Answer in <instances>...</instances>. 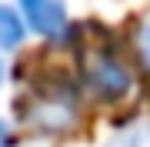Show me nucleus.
<instances>
[{
	"instance_id": "5",
	"label": "nucleus",
	"mask_w": 150,
	"mask_h": 147,
	"mask_svg": "<svg viewBox=\"0 0 150 147\" xmlns=\"http://www.w3.org/2000/svg\"><path fill=\"white\" fill-rule=\"evenodd\" d=\"M140 54H144V64L150 67V20H147L144 33H140Z\"/></svg>"
},
{
	"instance_id": "4",
	"label": "nucleus",
	"mask_w": 150,
	"mask_h": 147,
	"mask_svg": "<svg viewBox=\"0 0 150 147\" xmlns=\"http://www.w3.org/2000/svg\"><path fill=\"white\" fill-rule=\"evenodd\" d=\"M107 147H150V124H147V120L127 124L123 131H117L107 141Z\"/></svg>"
},
{
	"instance_id": "1",
	"label": "nucleus",
	"mask_w": 150,
	"mask_h": 147,
	"mask_svg": "<svg viewBox=\"0 0 150 147\" xmlns=\"http://www.w3.org/2000/svg\"><path fill=\"white\" fill-rule=\"evenodd\" d=\"M23 20L33 33L47 40H64L70 30V17H67V4L64 0H17Z\"/></svg>"
},
{
	"instance_id": "7",
	"label": "nucleus",
	"mask_w": 150,
	"mask_h": 147,
	"mask_svg": "<svg viewBox=\"0 0 150 147\" xmlns=\"http://www.w3.org/2000/svg\"><path fill=\"white\" fill-rule=\"evenodd\" d=\"M0 87H4V64H0Z\"/></svg>"
},
{
	"instance_id": "6",
	"label": "nucleus",
	"mask_w": 150,
	"mask_h": 147,
	"mask_svg": "<svg viewBox=\"0 0 150 147\" xmlns=\"http://www.w3.org/2000/svg\"><path fill=\"white\" fill-rule=\"evenodd\" d=\"M7 144H10V127L0 120V147H7Z\"/></svg>"
},
{
	"instance_id": "2",
	"label": "nucleus",
	"mask_w": 150,
	"mask_h": 147,
	"mask_svg": "<svg viewBox=\"0 0 150 147\" xmlns=\"http://www.w3.org/2000/svg\"><path fill=\"white\" fill-rule=\"evenodd\" d=\"M90 80L97 84V90L107 94V97H117V94H123V90L130 87L127 70H123L120 64H113V60H100V64L90 70Z\"/></svg>"
},
{
	"instance_id": "3",
	"label": "nucleus",
	"mask_w": 150,
	"mask_h": 147,
	"mask_svg": "<svg viewBox=\"0 0 150 147\" xmlns=\"http://www.w3.org/2000/svg\"><path fill=\"white\" fill-rule=\"evenodd\" d=\"M23 33H27V20L20 10L0 4V50H17L23 44Z\"/></svg>"
}]
</instances>
